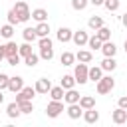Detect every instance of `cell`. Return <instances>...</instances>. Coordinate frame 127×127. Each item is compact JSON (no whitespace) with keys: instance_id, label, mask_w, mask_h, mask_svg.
I'll use <instances>...</instances> for the list:
<instances>
[{"instance_id":"cell-1","label":"cell","mask_w":127,"mask_h":127,"mask_svg":"<svg viewBox=\"0 0 127 127\" xmlns=\"http://www.w3.org/2000/svg\"><path fill=\"white\" fill-rule=\"evenodd\" d=\"M73 77H75V81H77L79 85H83V83H87V81H89V67H87V64H83V62H79V64L75 65V71H73Z\"/></svg>"},{"instance_id":"cell-2","label":"cell","mask_w":127,"mask_h":127,"mask_svg":"<svg viewBox=\"0 0 127 127\" xmlns=\"http://www.w3.org/2000/svg\"><path fill=\"white\" fill-rule=\"evenodd\" d=\"M14 12L18 14V18H20V22H28V20L32 18V12H30V8H28V4H26V2H22V0H18V2L14 4Z\"/></svg>"},{"instance_id":"cell-3","label":"cell","mask_w":127,"mask_h":127,"mask_svg":"<svg viewBox=\"0 0 127 127\" xmlns=\"http://www.w3.org/2000/svg\"><path fill=\"white\" fill-rule=\"evenodd\" d=\"M115 87V81H113V77L111 75H103L99 81H97V93H109L111 89Z\"/></svg>"},{"instance_id":"cell-4","label":"cell","mask_w":127,"mask_h":127,"mask_svg":"<svg viewBox=\"0 0 127 127\" xmlns=\"http://www.w3.org/2000/svg\"><path fill=\"white\" fill-rule=\"evenodd\" d=\"M62 111H64V103H62V101H58V99H52V101L48 103V107H46V115H48V117H52V119H54V117H58Z\"/></svg>"},{"instance_id":"cell-5","label":"cell","mask_w":127,"mask_h":127,"mask_svg":"<svg viewBox=\"0 0 127 127\" xmlns=\"http://www.w3.org/2000/svg\"><path fill=\"white\" fill-rule=\"evenodd\" d=\"M38 91H36V87H22L18 93H16V101L20 103V101H32V97L36 95Z\"/></svg>"},{"instance_id":"cell-6","label":"cell","mask_w":127,"mask_h":127,"mask_svg":"<svg viewBox=\"0 0 127 127\" xmlns=\"http://www.w3.org/2000/svg\"><path fill=\"white\" fill-rule=\"evenodd\" d=\"M111 119H113V123L123 125V123L127 121V109H123V107H119V105H117V109L111 113Z\"/></svg>"},{"instance_id":"cell-7","label":"cell","mask_w":127,"mask_h":127,"mask_svg":"<svg viewBox=\"0 0 127 127\" xmlns=\"http://www.w3.org/2000/svg\"><path fill=\"white\" fill-rule=\"evenodd\" d=\"M73 44L77 46V48H81V46H85L87 44V40H89V36H87V32L85 30H77V32H73Z\"/></svg>"},{"instance_id":"cell-8","label":"cell","mask_w":127,"mask_h":127,"mask_svg":"<svg viewBox=\"0 0 127 127\" xmlns=\"http://www.w3.org/2000/svg\"><path fill=\"white\" fill-rule=\"evenodd\" d=\"M22 87H24V77H20V75L10 77V81H8V89H10L12 93H18Z\"/></svg>"},{"instance_id":"cell-9","label":"cell","mask_w":127,"mask_h":127,"mask_svg":"<svg viewBox=\"0 0 127 127\" xmlns=\"http://www.w3.org/2000/svg\"><path fill=\"white\" fill-rule=\"evenodd\" d=\"M65 111H67V115H69V119H79V117L83 115V107H81L79 103H69Z\"/></svg>"},{"instance_id":"cell-10","label":"cell","mask_w":127,"mask_h":127,"mask_svg":"<svg viewBox=\"0 0 127 127\" xmlns=\"http://www.w3.org/2000/svg\"><path fill=\"white\" fill-rule=\"evenodd\" d=\"M101 52H103V56H105V58H115V54H117V46H115L111 40H107V42H103Z\"/></svg>"},{"instance_id":"cell-11","label":"cell","mask_w":127,"mask_h":127,"mask_svg":"<svg viewBox=\"0 0 127 127\" xmlns=\"http://www.w3.org/2000/svg\"><path fill=\"white\" fill-rule=\"evenodd\" d=\"M36 91L38 93H50V89H52V83H50V79L48 77H40L38 81H36Z\"/></svg>"},{"instance_id":"cell-12","label":"cell","mask_w":127,"mask_h":127,"mask_svg":"<svg viewBox=\"0 0 127 127\" xmlns=\"http://www.w3.org/2000/svg\"><path fill=\"white\" fill-rule=\"evenodd\" d=\"M71 38H73V32H71L69 28L62 26V28L58 30V40H60L62 44H67V42H71Z\"/></svg>"},{"instance_id":"cell-13","label":"cell","mask_w":127,"mask_h":127,"mask_svg":"<svg viewBox=\"0 0 127 127\" xmlns=\"http://www.w3.org/2000/svg\"><path fill=\"white\" fill-rule=\"evenodd\" d=\"M79 97H81V95H79V93H77V91H75V89L71 87V89H65L64 101H65L67 105H69V103H79Z\"/></svg>"},{"instance_id":"cell-14","label":"cell","mask_w":127,"mask_h":127,"mask_svg":"<svg viewBox=\"0 0 127 127\" xmlns=\"http://www.w3.org/2000/svg\"><path fill=\"white\" fill-rule=\"evenodd\" d=\"M83 119H85V123H97L99 121V113L95 111V107L83 109Z\"/></svg>"},{"instance_id":"cell-15","label":"cell","mask_w":127,"mask_h":127,"mask_svg":"<svg viewBox=\"0 0 127 127\" xmlns=\"http://www.w3.org/2000/svg\"><path fill=\"white\" fill-rule=\"evenodd\" d=\"M20 113H22V111H20V105H18L16 101L8 103V107H6V115H8L10 119H16V117H18Z\"/></svg>"},{"instance_id":"cell-16","label":"cell","mask_w":127,"mask_h":127,"mask_svg":"<svg viewBox=\"0 0 127 127\" xmlns=\"http://www.w3.org/2000/svg\"><path fill=\"white\" fill-rule=\"evenodd\" d=\"M32 18H34L36 22H48V10L36 8V10H32Z\"/></svg>"},{"instance_id":"cell-17","label":"cell","mask_w":127,"mask_h":127,"mask_svg":"<svg viewBox=\"0 0 127 127\" xmlns=\"http://www.w3.org/2000/svg\"><path fill=\"white\" fill-rule=\"evenodd\" d=\"M103 77V69H101V65H93V67H89V79L91 81H99Z\"/></svg>"},{"instance_id":"cell-18","label":"cell","mask_w":127,"mask_h":127,"mask_svg":"<svg viewBox=\"0 0 127 127\" xmlns=\"http://www.w3.org/2000/svg\"><path fill=\"white\" fill-rule=\"evenodd\" d=\"M64 95H65V89L62 87V85H52V89H50V97L52 99H58V101H62L64 99Z\"/></svg>"},{"instance_id":"cell-19","label":"cell","mask_w":127,"mask_h":127,"mask_svg":"<svg viewBox=\"0 0 127 127\" xmlns=\"http://www.w3.org/2000/svg\"><path fill=\"white\" fill-rule=\"evenodd\" d=\"M36 34H38V38L50 36V24H48V22H38V26H36Z\"/></svg>"},{"instance_id":"cell-20","label":"cell","mask_w":127,"mask_h":127,"mask_svg":"<svg viewBox=\"0 0 127 127\" xmlns=\"http://www.w3.org/2000/svg\"><path fill=\"white\" fill-rule=\"evenodd\" d=\"M2 48H4V54H6V58H8V56H14V54H18V48H20V46H18L16 42H12V40H10V42H6Z\"/></svg>"},{"instance_id":"cell-21","label":"cell","mask_w":127,"mask_h":127,"mask_svg":"<svg viewBox=\"0 0 127 127\" xmlns=\"http://www.w3.org/2000/svg\"><path fill=\"white\" fill-rule=\"evenodd\" d=\"M79 105H81L83 109H91V107H95V97H91V95H81V97H79Z\"/></svg>"},{"instance_id":"cell-22","label":"cell","mask_w":127,"mask_h":127,"mask_svg":"<svg viewBox=\"0 0 127 127\" xmlns=\"http://www.w3.org/2000/svg\"><path fill=\"white\" fill-rule=\"evenodd\" d=\"M75 60H79V62H83V64H89V62L93 60V54L87 52V50H79V52L75 54Z\"/></svg>"},{"instance_id":"cell-23","label":"cell","mask_w":127,"mask_h":127,"mask_svg":"<svg viewBox=\"0 0 127 127\" xmlns=\"http://www.w3.org/2000/svg\"><path fill=\"white\" fill-rule=\"evenodd\" d=\"M115 67H117L115 58H105V60L101 62V69H103V71H113Z\"/></svg>"},{"instance_id":"cell-24","label":"cell","mask_w":127,"mask_h":127,"mask_svg":"<svg viewBox=\"0 0 127 127\" xmlns=\"http://www.w3.org/2000/svg\"><path fill=\"white\" fill-rule=\"evenodd\" d=\"M87 26H89L91 30H99V28L103 26V18H101V16H91V18L87 20Z\"/></svg>"},{"instance_id":"cell-25","label":"cell","mask_w":127,"mask_h":127,"mask_svg":"<svg viewBox=\"0 0 127 127\" xmlns=\"http://www.w3.org/2000/svg\"><path fill=\"white\" fill-rule=\"evenodd\" d=\"M97 32V38L101 40V42H107V40H111V30L109 28H105V26H101L99 30H95Z\"/></svg>"},{"instance_id":"cell-26","label":"cell","mask_w":127,"mask_h":127,"mask_svg":"<svg viewBox=\"0 0 127 127\" xmlns=\"http://www.w3.org/2000/svg\"><path fill=\"white\" fill-rule=\"evenodd\" d=\"M60 62H62L64 65H73V62H75V56H73L71 52H64V54L60 56Z\"/></svg>"},{"instance_id":"cell-27","label":"cell","mask_w":127,"mask_h":127,"mask_svg":"<svg viewBox=\"0 0 127 127\" xmlns=\"http://www.w3.org/2000/svg\"><path fill=\"white\" fill-rule=\"evenodd\" d=\"M75 83H77V81H75V77H73V75H64V77H62V83H60V85H62L64 89H71V87H73Z\"/></svg>"},{"instance_id":"cell-28","label":"cell","mask_w":127,"mask_h":127,"mask_svg":"<svg viewBox=\"0 0 127 127\" xmlns=\"http://www.w3.org/2000/svg\"><path fill=\"white\" fill-rule=\"evenodd\" d=\"M12 34H14V26H12V24H4V26L0 28V36L6 38V40H10Z\"/></svg>"},{"instance_id":"cell-29","label":"cell","mask_w":127,"mask_h":127,"mask_svg":"<svg viewBox=\"0 0 127 127\" xmlns=\"http://www.w3.org/2000/svg\"><path fill=\"white\" fill-rule=\"evenodd\" d=\"M22 36H24V40H26V42H34V40L38 38V34H36V28H26V30L22 32Z\"/></svg>"},{"instance_id":"cell-30","label":"cell","mask_w":127,"mask_h":127,"mask_svg":"<svg viewBox=\"0 0 127 127\" xmlns=\"http://www.w3.org/2000/svg\"><path fill=\"white\" fill-rule=\"evenodd\" d=\"M87 46H89L91 50H101V46H103V42H101V40L97 38V34H95V36H91V38L87 40Z\"/></svg>"},{"instance_id":"cell-31","label":"cell","mask_w":127,"mask_h":127,"mask_svg":"<svg viewBox=\"0 0 127 127\" xmlns=\"http://www.w3.org/2000/svg\"><path fill=\"white\" fill-rule=\"evenodd\" d=\"M40 58L46 60V62H50L54 58V46L52 48H40Z\"/></svg>"},{"instance_id":"cell-32","label":"cell","mask_w":127,"mask_h":127,"mask_svg":"<svg viewBox=\"0 0 127 127\" xmlns=\"http://www.w3.org/2000/svg\"><path fill=\"white\" fill-rule=\"evenodd\" d=\"M16 103H18V101H16ZM18 105H20V111H22V113H32V111H34V103H32V101H20Z\"/></svg>"},{"instance_id":"cell-33","label":"cell","mask_w":127,"mask_h":127,"mask_svg":"<svg viewBox=\"0 0 127 127\" xmlns=\"http://www.w3.org/2000/svg\"><path fill=\"white\" fill-rule=\"evenodd\" d=\"M18 54H20L22 58H26V56H30V54H32V46H30V42H26V44H22V46L18 48Z\"/></svg>"},{"instance_id":"cell-34","label":"cell","mask_w":127,"mask_h":127,"mask_svg":"<svg viewBox=\"0 0 127 127\" xmlns=\"http://www.w3.org/2000/svg\"><path fill=\"white\" fill-rule=\"evenodd\" d=\"M38 62H40V56H36V54H30V56H26V58H24V64H26V65H30V67H34Z\"/></svg>"},{"instance_id":"cell-35","label":"cell","mask_w":127,"mask_h":127,"mask_svg":"<svg viewBox=\"0 0 127 127\" xmlns=\"http://www.w3.org/2000/svg\"><path fill=\"white\" fill-rule=\"evenodd\" d=\"M89 4V0H71V8L73 10H85Z\"/></svg>"},{"instance_id":"cell-36","label":"cell","mask_w":127,"mask_h":127,"mask_svg":"<svg viewBox=\"0 0 127 127\" xmlns=\"http://www.w3.org/2000/svg\"><path fill=\"white\" fill-rule=\"evenodd\" d=\"M8 24H12V26H16V24H20V18H18V14L14 12V8L12 10H8Z\"/></svg>"},{"instance_id":"cell-37","label":"cell","mask_w":127,"mask_h":127,"mask_svg":"<svg viewBox=\"0 0 127 127\" xmlns=\"http://www.w3.org/2000/svg\"><path fill=\"white\" fill-rule=\"evenodd\" d=\"M103 6H105L109 12H115V10L119 8V0H105V2H103Z\"/></svg>"},{"instance_id":"cell-38","label":"cell","mask_w":127,"mask_h":127,"mask_svg":"<svg viewBox=\"0 0 127 127\" xmlns=\"http://www.w3.org/2000/svg\"><path fill=\"white\" fill-rule=\"evenodd\" d=\"M38 46H40V48H52V40H50V36H44V38H40Z\"/></svg>"},{"instance_id":"cell-39","label":"cell","mask_w":127,"mask_h":127,"mask_svg":"<svg viewBox=\"0 0 127 127\" xmlns=\"http://www.w3.org/2000/svg\"><path fill=\"white\" fill-rule=\"evenodd\" d=\"M20 58H22L20 54H14V56H8V58H6V60H8V65H18V64H20Z\"/></svg>"},{"instance_id":"cell-40","label":"cell","mask_w":127,"mask_h":127,"mask_svg":"<svg viewBox=\"0 0 127 127\" xmlns=\"http://www.w3.org/2000/svg\"><path fill=\"white\" fill-rule=\"evenodd\" d=\"M8 81H10V77L0 71V89H8Z\"/></svg>"},{"instance_id":"cell-41","label":"cell","mask_w":127,"mask_h":127,"mask_svg":"<svg viewBox=\"0 0 127 127\" xmlns=\"http://www.w3.org/2000/svg\"><path fill=\"white\" fill-rule=\"evenodd\" d=\"M117 105H119V107H123V109H127V97H119Z\"/></svg>"},{"instance_id":"cell-42","label":"cell","mask_w":127,"mask_h":127,"mask_svg":"<svg viewBox=\"0 0 127 127\" xmlns=\"http://www.w3.org/2000/svg\"><path fill=\"white\" fill-rule=\"evenodd\" d=\"M103 2L105 0H89V4H93V6H103Z\"/></svg>"},{"instance_id":"cell-43","label":"cell","mask_w":127,"mask_h":127,"mask_svg":"<svg viewBox=\"0 0 127 127\" xmlns=\"http://www.w3.org/2000/svg\"><path fill=\"white\" fill-rule=\"evenodd\" d=\"M121 24H123V26H125V28H127V12H125V14H123V18H121Z\"/></svg>"},{"instance_id":"cell-44","label":"cell","mask_w":127,"mask_h":127,"mask_svg":"<svg viewBox=\"0 0 127 127\" xmlns=\"http://www.w3.org/2000/svg\"><path fill=\"white\" fill-rule=\"evenodd\" d=\"M4 58H6V54H4V48H2V46H0V62H2V60H4Z\"/></svg>"},{"instance_id":"cell-45","label":"cell","mask_w":127,"mask_h":127,"mask_svg":"<svg viewBox=\"0 0 127 127\" xmlns=\"http://www.w3.org/2000/svg\"><path fill=\"white\" fill-rule=\"evenodd\" d=\"M4 101V95H2V89H0V103Z\"/></svg>"},{"instance_id":"cell-46","label":"cell","mask_w":127,"mask_h":127,"mask_svg":"<svg viewBox=\"0 0 127 127\" xmlns=\"http://www.w3.org/2000/svg\"><path fill=\"white\" fill-rule=\"evenodd\" d=\"M125 52H127V40H125Z\"/></svg>"}]
</instances>
